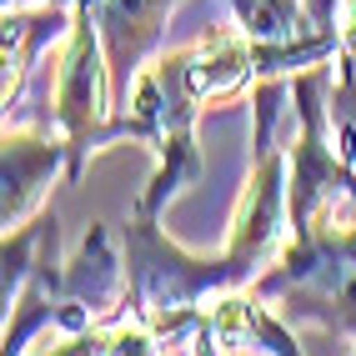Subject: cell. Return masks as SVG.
<instances>
[{
  "instance_id": "cell-3",
  "label": "cell",
  "mask_w": 356,
  "mask_h": 356,
  "mask_svg": "<svg viewBox=\"0 0 356 356\" xmlns=\"http://www.w3.org/2000/svg\"><path fill=\"white\" fill-rule=\"evenodd\" d=\"M115 115V81H111V60L101 31L90 20L86 6H76V20L60 40L56 56V90H51V126H60L65 146H70V176L81 181L90 156L101 151V131Z\"/></svg>"
},
{
  "instance_id": "cell-6",
  "label": "cell",
  "mask_w": 356,
  "mask_h": 356,
  "mask_svg": "<svg viewBox=\"0 0 356 356\" xmlns=\"http://www.w3.org/2000/svg\"><path fill=\"white\" fill-rule=\"evenodd\" d=\"M70 20H76V6H15V10H6V86H0L6 111L20 101L35 60L56 40H65Z\"/></svg>"
},
{
  "instance_id": "cell-1",
  "label": "cell",
  "mask_w": 356,
  "mask_h": 356,
  "mask_svg": "<svg viewBox=\"0 0 356 356\" xmlns=\"http://www.w3.org/2000/svg\"><path fill=\"white\" fill-rule=\"evenodd\" d=\"M246 86H256V40L241 20L206 31L201 40L165 51L140 70L136 86L126 90V101L115 106L111 126L101 131V151L136 140L156 156V171L131 211L161 216L165 201L201 176V151H196L201 111Z\"/></svg>"
},
{
  "instance_id": "cell-5",
  "label": "cell",
  "mask_w": 356,
  "mask_h": 356,
  "mask_svg": "<svg viewBox=\"0 0 356 356\" xmlns=\"http://www.w3.org/2000/svg\"><path fill=\"white\" fill-rule=\"evenodd\" d=\"M76 6H86L101 31L111 81H115V106H121L136 76L146 70V56L161 45V31L181 0H76Z\"/></svg>"
},
{
  "instance_id": "cell-2",
  "label": "cell",
  "mask_w": 356,
  "mask_h": 356,
  "mask_svg": "<svg viewBox=\"0 0 356 356\" xmlns=\"http://www.w3.org/2000/svg\"><path fill=\"white\" fill-rule=\"evenodd\" d=\"M251 291H261L281 321L301 331L306 351H356V196L296 226Z\"/></svg>"
},
{
  "instance_id": "cell-4",
  "label": "cell",
  "mask_w": 356,
  "mask_h": 356,
  "mask_svg": "<svg viewBox=\"0 0 356 356\" xmlns=\"http://www.w3.org/2000/svg\"><path fill=\"white\" fill-rule=\"evenodd\" d=\"M60 171L70 176V146H65L60 126L40 131V126H10L6 121V151H0V176H6L0 221H6V231L26 226L35 216Z\"/></svg>"
},
{
  "instance_id": "cell-7",
  "label": "cell",
  "mask_w": 356,
  "mask_h": 356,
  "mask_svg": "<svg viewBox=\"0 0 356 356\" xmlns=\"http://www.w3.org/2000/svg\"><path fill=\"white\" fill-rule=\"evenodd\" d=\"M15 6H76V0H6V10H15Z\"/></svg>"
}]
</instances>
